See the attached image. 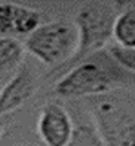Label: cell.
I'll list each match as a JSON object with an SVG mask.
<instances>
[{"label":"cell","instance_id":"1","mask_svg":"<svg viewBox=\"0 0 135 146\" xmlns=\"http://www.w3.org/2000/svg\"><path fill=\"white\" fill-rule=\"evenodd\" d=\"M131 73L116 64L106 50H100L65 72L54 85V94L63 98L99 96L125 83Z\"/></svg>","mask_w":135,"mask_h":146},{"label":"cell","instance_id":"2","mask_svg":"<svg viewBox=\"0 0 135 146\" xmlns=\"http://www.w3.org/2000/svg\"><path fill=\"white\" fill-rule=\"evenodd\" d=\"M116 16L118 9L113 3L101 0L85 2L79 7L73 23L78 34L77 50L65 64L54 69V75H63L77 63L97 51L104 50L106 44L112 38Z\"/></svg>","mask_w":135,"mask_h":146},{"label":"cell","instance_id":"3","mask_svg":"<svg viewBox=\"0 0 135 146\" xmlns=\"http://www.w3.org/2000/svg\"><path fill=\"white\" fill-rule=\"evenodd\" d=\"M88 102L106 146H135V104L129 98L109 92L91 96Z\"/></svg>","mask_w":135,"mask_h":146},{"label":"cell","instance_id":"4","mask_svg":"<svg viewBox=\"0 0 135 146\" xmlns=\"http://www.w3.org/2000/svg\"><path fill=\"white\" fill-rule=\"evenodd\" d=\"M78 34L73 23L53 21L43 23L25 40V48L46 66L59 67L73 56Z\"/></svg>","mask_w":135,"mask_h":146},{"label":"cell","instance_id":"5","mask_svg":"<svg viewBox=\"0 0 135 146\" xmlns=\"http://www.w3.org/2000/svg\"><path fill=\"white\" fill-rule=\"evenodd\" d=\"M37 130L44 146H68L73 123L63 105L47 102L40 111Z\"/></svg>","mask_w":135,"mask_h":146},{"label":"cell","instance_id":"6","mask_svg":"<svg viewBox=\"0 0 135 146\" xmlns=\"http://www.w3.org/2000/svg\"><path fill=\"white\" fill-rule=\"evenodd\" d=\"M35 88L37 83L32 69L28 64H21L0 88V117L22 107L34 95Z\"/></svg>","mask_w":135,"mask_h":146},{"label":"cell","instance_id":"7","mask_svg":"<svg viewBox=\"0 0 135 146\" xmlns=\"http://www.w3.org/2000/svg\"><path fill=\"white\" fill-rule=\"evenodd\" d=\"M40 25L38 10L16 3H0V34L3 36L30 35Z\"/></svg>","mask_w":135,"mask_h":146},{"label":"cell","instance_id":"8","mask_svg":"<svg viewBox=\"0 0 135 146\" xmlns=\"http://www.w3.org/2000/svg\"><path fill=\"white\" fill-rule=\"evenodd\" d=\"M24 60V47L13 36H0V79L12 78Z\"/></svg>","mask_w":135,"mask_h":146},{"label":"cell","instance_id":"9","mask_svg":"<svg viewBox=\"0 0 135 146\" xmlns=\"http://www.w3.org/2000/svg\"><path fill=\"white\" fill-rule=\"evenodd\" d=\"M112 36L116 41V45L135 48V7H129L118 13Z\"/></svg>","mask_w":135,"mask_h":146},{"label":"cell","instance_id":"10","mask_svg":"<svg viewBox=\"0 0 135 146\" xmlns=\"http://www.w3.org/2000/svg\"><path fill=\"white\" fill-rule=\"evenodd\" d=\"M68 146H106L95 127L91 124H79L73 127Z\"/></svg>","mask_w":135,"mask_h":146},{"label":"cell","instance_id":"11","mask_svg":"<svg viewBox=\"0 0 135 146\" xmlns=\"http://www.w3.org/2000/svg\"><path fill=\"white\" fill-rule=\"evenodd\" d=\"M112 57L116 64L122 67L125 72L135 75V48H125L116 44H110L106 50Z\"/></svg>","mask_w":135,"mask_h":146},{"label":"cell","instance_id":"12","mask_svg":"<svg viewBox=\"0 0 135 146\" xmlns=\"http://www.w3.org/2000/svg\"><path fill=\"white\" fill-rule=\"evenodd\" d=\"M12 146H38V145H35V143H30V142H25V143H15V145H12Z\"/></svg>","mask_w":135,"mask_h":146},{"label":"cell","instance_id":"13","mask_svg":"<svg viewBox=\"0 0 135 146\" xmlns=\"http://www.w3.org/2000/svg\"><path fill=\"white\" fill-rule=\"evenodd\" d=\"M2 133H3V130H2V126H0V139H2Z\"/></svg>","mask_w":135,"mask_h":146},{"label":"cell","instance_id":"14","mask_svg":"<svg viewBox=\"0 0 135 146\" xmlns=\"http://www.w3.org/2000/svg\"><path fill=\"white\" fill-rule=\"evenodd\" d=\"M0 88H2V86H0Z\"/></svg>","mask_w":135,"mask_h":146}]
</instances>
